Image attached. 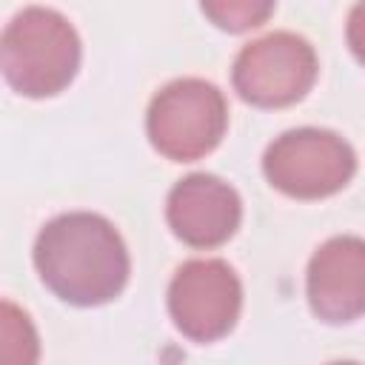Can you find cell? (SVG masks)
I'll return each mask as SVG.
<instances>
[{
  "label": "cell",
  "instance_id": "11",
  "mask_svg": "<svg viewBox=\"0 0 365 365\" xmlns=\"http://www.w3.org/2000/svg\"><path fill=\"white\" fill-rule=\"evenodd\" d=\"M345 37H348L351 54L365 66V3H356L351 9L348 26H345Z\"/></svg>",
  "mask_w": 365,
  "mask_h": 365
},
{
  "label": "cell",
  "instance_id": "7",
  "mask_svg": "<svg viewBox=\"0 0 365 365\" xmlns=\"http://www.w3.org/2000/svg\"><path fill=\"white\" fill-rule=\"evenodd\" d=\"M165 220L177 240L191 248L228 242L242 220V200L225 180L197 171L174 182L165 200Z\"/></svg>",
  "mask_w": 365,
  "mask_h": 365
},
{
  "label": "cell",
  "instance_id": "10",
  "mask_svg": "<svg viewBox=\"0 0 365 365\" xmlns=\"http://www.w3.org/2000/svg\"><path fill=\"white\" fill-rule=\"evenodd\" d=\"M202 14L222 31H248L262 26L271 14H274V3H234V0H222V3H202L200 6Z\"/></svg>",
  "mask_w": 365,
  "mask_h": 365
},
{
  "label": "cell",
  "instance_id": "4",
  "mask_svg": "<svg viewBox=\"0 0 365 365\" xmlns=\"http://www.w3.org/2000/svg\"><path fill=\"white\" fill-rule=\"evenodd\" d=\"M265 180L294 200H322L342 191L356 174L348 140L328 128H291L262 154Z\"/></svg>",
  "mask_w": 365,
  "mask_h": 365
},
{
  "label": "cell",
  "instance_id": "1",
  "mask_svg": "<svg viewBox=\"0 0 365 365\" xmlns=\"http://www.w3.org/2000/svg\"><path fill=\"white\" fill-rule=\"evenodd\" d=\"M31 257L43 285L77 308L111 302L131 274L120 231L91 211H68L48 220L34 240Z\"/></svg>",
  "mask_w": 365,
  "mask_h": 365
},
{
  "label": "cell",
  "instance_id": "5",
  "mask_svg": "<svg viewBox=\"0 0 365 365\" xmlns=\"http://www.w3.org/2000/svg\"><path fill=\"white\" fill-rule=\"evenodd\" d=\"M317 51L294 31H271L240 48L231 83L240 100L257 108H285L299 103L317 83Z\"/></svg>",
  "mask_w": 365,
  "mask_h": 365
},
{
  "label": "cell",
  "instance_id": "12",
  "mask_svg": "<svg viewBox=\"0 0 365 365\" xmlns=\"http://www.w3.org/2000/svg\"><path fill=\"white\" fill-rule=\"evenodd\" d=\"M328 365H359V362H351V359H345V362H328Z\"/></svg>",
  "mask_w": 365,
  "mask_h": 365
},
{
  "label": "cell",
  "instance_id": "6",
  "mask_svg": "<svg viewBox=\"0 0 365 365\" xmlns=\"http://www.w3.org/2000/svg\"><path fill=\"white\" fill-rule=\"evenodd\" d=\"M242 311V282L225 259H188L168 285V314L191 342H217L234 331Z\"/></svg>",
  "mask_w": 365,
  "mask_h": 365
},
{
  "label": "cell",
  "instance_id": "3",
  "mask_svg": "<svg viewBox=\"0 0 365 365\" xmlns=\"http://www.w3.org/2000/svg\"><path fill=\"white\" fill-rule=\"evenodd\" d=\"M228 128V103L222 91L200 77L165 83L148 103L145 134L154 151L174 163H191L211 154Z\"/></svg>",
  "mask_w": 365,
  "mask_h": 365
},
{
  "label": "cell",
  "instance_id": "2",
  "mask_svg": "<svg viewBox=\"0 0 365 365\" xmlns=\"http://www.w3.org/2000/svg\"><path fill=\"white\" fill-rule=\"evenodd\" d=\"M80 34L54 9L29 6L17 11L0 34V68L6 83L23 97H54L77 77Z\"/></svg>",
  "mask_w": 365,
  "mask_h": 365
},
{
  "label": "cell",
  "instance_id": "8",
  "mask_svg": "<svg viewBox=\"0 0 365 365\" xmlns=\"http://www.w3.org/2000/svg\"><path fill=\"white\" fill-rule=\"evenodd\" d=\"M305 297L311 314L328 325L354 322L365 314V240L331 237L308 259Z\"/></svg>",
  "mask_w": 365,
  "mask_h": 365
},
{
  "label": "cell",
  "instance_id": "9",
  "mask_svg": "<svg viewBox=\"0 0 365 365\" xmlns=\"http://www.w3.org/2000/svg\"><path fill=\"white\" fill-rule=\"evenodd\" d=\"M40 339L23 308L3 299L0 305V365H37Z\"/></svg>",
  "mask_w": 365,
  "mask_h": 365
}]
</instances>
